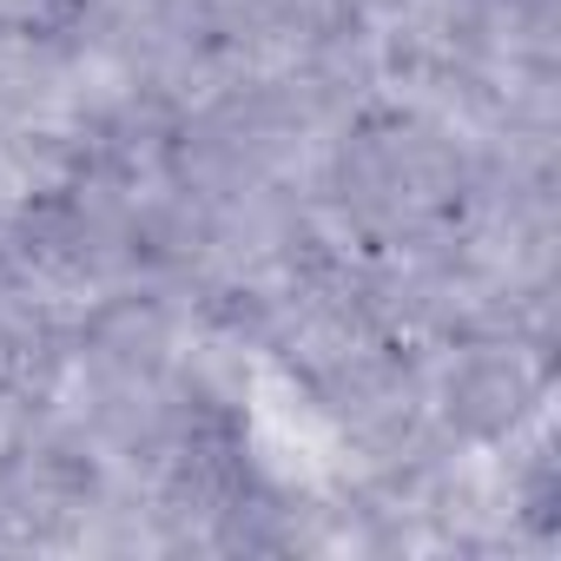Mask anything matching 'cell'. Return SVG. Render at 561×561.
<instances>
[]
</instances>
